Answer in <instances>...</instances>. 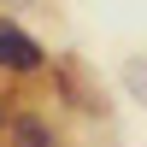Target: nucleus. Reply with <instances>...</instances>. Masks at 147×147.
I'll return each mask as SVG.
<instances>
[{"label":"nucleus","mask_w":147,"mask_h":147,"mask_svg":"<svg viewBox=\"0 0 147 147\" xmlns=\"http://www.w3.org/2000/svg\"><path fill=\"white\" fill-rule=\"evenodd\" d=\"M47 53L30 30H18L12 18H0V71H41Z\"/></svg>","instance_id":"1"},{"label":"nucleus","mask_w":147,"mask_h":147,"mask_svg":"<svg viewBox=\"0 0 147 147\" xmlns=\"http://www.w3.org/2000/svg\"><path fill=\"white\" fill-rule=\"evenodd\" d=\"M6 147H59V141H53V129H47V118L12 112L6 118Z\"/></svg>","instance_id":"2"}]
</instances>
